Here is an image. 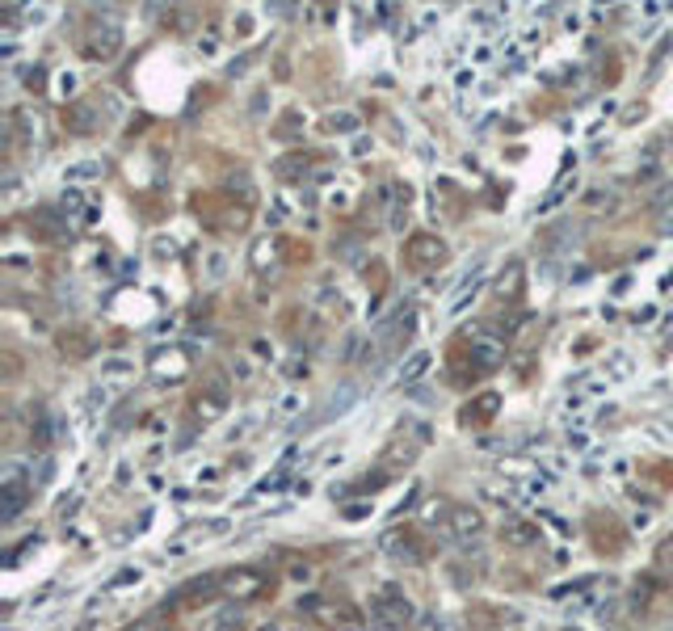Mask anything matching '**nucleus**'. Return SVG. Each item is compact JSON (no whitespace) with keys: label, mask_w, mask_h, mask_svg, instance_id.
Listing matches in <instances>:
<instances>
[{"label":"nucleus","mask_w":673,"mask_h":631,"mask_svg":"<svg viewBox=\"0 0 673 631\" xmlns=\"http://www.w3.org/2000/svg\"><path fill=\"white\" fill-rule=\"evenodd\" d=\"M371 619H375L379 627H387V631H396V627H404V623L413 619V602L404 598V589L383 585L379 594L371 598Z\"/></svg>","instance_id":"7ed1b4c3"},{"label":"nucleus","mask_w":673,"mask_h":631,"mask_svg":"<svg viewBox=\"0 0 673 631\" xmlns=\"http://www.w3.org/2000/svg\"><path fill=\"white\" fill-rule=\"evenodd\" d=\"M219 581V594L223 598H232V602H240V606H253V602H270L274 598V589H278V581L270 577V573H261V568H228V573H219L215 577Z\"/></svg>","instance_id":"f257e3e1"},{"label":"nucleus","mask_w":673,"mask_h":631,"mask_svg":"<svg viewBox=\"0 0 673 631\" xmlns=\"http://www.w3.org/2000/svg\"><path fill=\"white\" fill-rule=\"evenodd\" d=\"M127 631H169V610H165V615H148V619H139V623H131Z\"/></svg>","instance_id":"6e6552de"},{"label":"nucleus","mask_w":673,"mask_h":631,"mask_svg":"<svg viewBox=\"0 0 673 631\" xmlns=\"http://www.w3.org/2000/svg\"><path fill=\"white\" fill-rule=\"evenodd\" d=\"M446 261V244L438 240V236H413L409 244H404V266L409 270H417V274H425V270H438Z\"/></svg>","instance_id":"20e7f679"},{"label":"nucleus","mask_w":673,"mask_h":631,"mask_svg":"<svg viewBox=\"0 0 673 631\" xmlns=\"http://www.w3.org/2000/svg\"><path fill=\"white\" fill-rule=\"evenodd\" d=\"M497 404H501L497 396H480V400L472 404V409H467V417H463V421H467V425H472V421H476V425H480V421H493Z\"/></svg>","instance_id":"0eeeda50"},{"label":"nucleus","mask_w":673,"mask_h":631,"mask_svg":"<svg viewBox=\"0 0 673 631\" xmlns=\"http://www.w3.org/2000/svg\"><path fill=\"white\" fill-rule=\"evenodd\" d=\"M308 615L324 631H366L362 610L345 598H316V602H308Z\"/></svg>","instance_id":"f03ea898"},{"label":"nucleus","mask_w":673,"mask_h":631,"mask_svg":"<svg viewBox=\"0 0 673 631\" xmlns=\"http://www.w3.org/2000/svg\"><path fill=\"white\" fill-rule=\"evenodd\" d=\"M589 539H594V547L602 556H619L623 552V543H627V535H623V526L610 518L606 522V531H602V522L598 518H589Z\"/></svg>","instance_id":"39448f33"},{"label":"nucleus","mask_w":673,"mask_h":631,"mask_svg":"<svg viewBox=\"0 0 673 631\" xmlns=\"http://www.w3.org/2000/svg\"><path fill=\"white\" fill-rule=\"evenodd\" d=\"M446 518H451V535H455V539H472V535L484 531V518H480L476 510H467V505H451V510H446Z\"/></svg>","instance_id":"423d86ee"}]
</instances>
